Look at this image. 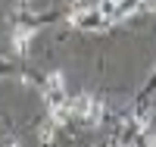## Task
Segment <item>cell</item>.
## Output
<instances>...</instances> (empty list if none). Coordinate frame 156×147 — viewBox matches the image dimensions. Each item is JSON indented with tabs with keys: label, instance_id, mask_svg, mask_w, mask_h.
<instances>
[{
	"label": "cell",
	"instance_id": "obj_1",
	"mask_svg": "<svg viewBox=\"0 0 156 147\" xmlns=\"http://www.w3.org/2000/svg\"><path fill=\"white\" fill-rule=\"evenodd\" d=\"M69 113L75 119H81V122H100V116H103V103L94 97V94H75L69 97Z\"/></svg>",
	"mask_w": 156,
	"mask_h": 147
}]
</instances>
